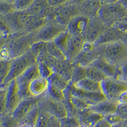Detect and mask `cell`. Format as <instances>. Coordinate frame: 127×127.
Instances as JSON below:
<instances>
[{"instance_id":"obj_1","label":"cell","mask_w":127,"mask_h":127,"mask_svg":"<svg viewBox=\"0 0 127 127\" xmlns=\"http://www.w3.org/2000/svg\"><path fill=\"white\" fill-rule=\"evenodd\" d=\"M37 41L36 32H20L12 34L8 40L1 45V59L13 60L29 51Z\"/></svg>"},{"instance_id":"obj_2","label":"cell","mask_w":127,"mask_h":127,"mask_svg":"<svg viewBox=\"0 0 127 127\" xmlns=\"http://www.w3.org/2000/svg\"><path fill=\"white\" fill-rule=\"evenodd\" d=\"M85 42V40L83 36L71 34L67 29L54 41L67 59L72 62L81 51Z\"/></svg>"},{"instance_id":"obj_3","label":"cell","mask_w":127,"mask_h":127,"mask_svg":"<svg viewBox=\"0 0 127 127\" xmlns=\"http://www.w3.org/2000/svg\"><path fill=\"white\" fill-rule=\"evenodd\" d=\"M37 62L36 57L31 50L28 51L21 56L12 60L10 72L7 77L1 84V88H7L12 80L15 79L23 74L30 66Z\"/></svg>"},{"instance_id":"obj_4","label":"cell","mask_w":127,"mask_h":127,"mask_svg":"<svg viewBox=\"0 0 127 127\" xmlns=\"http://www.w3.org/2000/svg\"><path fill=\"white\" fill-rule=\"evenodd\" d=\"M105 45H97L95 43L86 41L76 57L72 61L74 65L87 67L97 59L103 57Z\"/></svg>"},{"instance_id":"obj_5","label":"cell","mask_w":127,"mask_h":127,"mask_svg":"<svg viewBox=\"0 0 127 127\" xmlns=\"http://www.w3.org/2000/svg\"><path fill=\"white\" fill-rule=\"evenodd\" d=\"M127 14V8L120 2L103 4L100 9L98 17L107 27H112Z\"/></svg>"},{"instance_id":"obj_6","label":"cell","mask_w":127,"mask_h":127,"mask_svg":"<svg viewBox=\"0 0 127 127\" xmlns=\"http://www.w3.org/2000/svg\"><path fill=\"white\" fill-rule=\"evenodd\" d=\"M79 15H80V13L78 6L68 1L60 6L52 7L48 20H53L67 27L71 20Z\"/></svg>"},{"instance_id":"obj_7","label":"cell","mask_w":127,"mask_h":127,"mask_svg":"<svg viewBox=\"0 0 127 127\" xmlns=\"http://www.w3.org/2000/svg\"><path fill=\"white\" fill-rule=\"evenodd\" d=\"M103 57L113 65L120 67L127 61V46L123 41L105 45Z\"/></svg>"},{"instance_id":"obj_8","label":"cell","mask_w":127,"mask_h":127,"mask_svg":"<svg viewBox=\"0 0 127 127\" xmlns=\"http://www.w3.org/2000/svg\"><path fill=\"white\" fill-rule=\"evenodd\" d=\"M101 92L106 98L118 103L120 95L127 91V82L114 78H107L100 83Z\"/></svg>"},{"instance_id":"obj_9","label":"cell","mask_w":127,"mask_h":127,"mask_svg":"<svg viewBox=\"0 0 127 127\" xmlns=\"http://www.w3.org/2000/svg\"><path fill=\"white\" fill-rule=\"evenodd\" d=\"M40 76L37 62L29 67L16 79L20 97L22 99L32 97L29 92V85L34 79Z\"/></svg>"},{"instance_id":"obj_10","label":"cell","mask_w":127,"mask_h":127,"mask_svg":"<svg viewBox=\"0 0 127 127\" xmlns=\"http://www.w3.org/2000/svg\"><path fill=\"white\" fill-rule=\"evenodd\" d=\"M38 105L39 111L49 113L60 120L67 116V111L64 104L52 98L46 94L42 97Z\"/></svg>"},{"instance_id":"obj_11","label":"cell","mask_w":127,"mask_h":127,"mask_svg":"<svg viewBox=\"0 0 127 127\" xmlns=\"http://www.w3.org/2000/svg\"><path fill=\"white\" fill-rule=\"evenodd\" d=\"M67 29V27L59 24L53 20H48L37 32V41L52 42Z\"/></svg>"},{"instance_id":"obj_12","label":"cell","mask_w":127,"mask_h":127,"mask_svg":"<svg viewBox=\"0 0 127 127\" xmlns=\"http://www.w3.org/2000/svg\"><path fill=\"white\" fill-rule=\"evenodd\" d=\"M28 15L25 11H15L5 15H1V20L7 25L13 34L26 32L24 25Z\"/></svg>"},{"instance_id":"obj_13","label":"cell","mask_w":127,"mask_h":127,"mask_svg":"<svg viewBox=\"0 0 127 127\" xmlns=\"http://www.w3.org/2000/svg\"><path fill=\"white\" fill-rule=\"evenodd\" d=\"M105 26L98 17L90 19L88 28L83 35V38L86 41L95 43L101 36L103 32L107 29Z\"/></svg>"},{"instance_id":"obj_14","label":"cell","mask_w":127,"mask_h":127,"mask_svg":"<svg viewBox=\"0 0 127 127\" xmlns=\"http://www.w3.org/2000/svg\"><path fill=\"white\" fill-rule=\"evenodd\" d=\"M69 88L71 94L72 96L83 99L91 106L107 99L104 94L102 93V92H94L86 91V90L76 88L71 83L69 86Z\"/></svg>"},{"instance_id":"obj_15","label":"cell","mask_w":127,"mask_h":127,"mask_svg":"<svg viewBox=\"0 0 127 127\" xmlns=\"http://www.w3.org/2000/svg\"><path fill=\"white\" fill-rule=\"evenodd\" d=\"M43 96L39 97H31L22 99L12 114V116L20 123L25 116L38 104Z\"/></svg>"},{"instance_id":"obj_16","label":"cell","mask_w":127,"mask_h":127,"mask_svg":"<svg viewBox=\"0 0 127 127\" xmlns=\"http://www.w3.org/2000/svg\"><path fill=\"white\" fill-rule=\"evenodd\" d=\"M20 100L21 98L19 94L17 83L16 79H13L8 85L6 88L5 113L12 114Z\"/></svg>"},{"instance_id":"obj_17","label":"cell","mask_w":127,"mask_h":127,"mask_svg":"<svg viewBox=\"0 0 127 127\" xmlns=\"http://www.w3.org/2000/svg\"><path fill=\"white\" fill-rule=\"evenodd\" d=\"M90 18L82 15H79L71 20L67 26V30L74 36L83 37L85 32L88 28Z\"/></svg>"},{"instance_id":"obj_18","label":"cell","mask_w":127,"mask_h":127,"mask_svg":"<svg viewBox=\"0 0 127 127\" xmlns=\"http://www.w3.org/2000/svg\"><path fill=\"white\" fill-rule=\"evenodd\" d=\"M90 66L97 68L105 74L107 78L119 79L120 68L107 62L104 57H100L90 64ZM89 66V65H88Z\"/></svg>"},{"instance_id":"obj_19","label":"cell","mask_w":127,"mask_h":127,"mask_svg":"<svg viewBox=\"0 0 127 127\" xmlns=\"http://www.w3.org/2000/svg\"><path fill=\"white\" fill-rule=\"evenodd\" d=\"M52 6L47 0H34L30 7L25 11L31 15L47 18L50 14Z\"/></svg>"},{"instance_id":"obj_20","label":"cell","mask_w":127,"mask_h":127,"mask_svg":"<svg viewBox=\"0 0 127 127\" xmlns=\"http://www.w3.org/2000/svg\"><path fill=\"white\" fill-rule=\"evenodd\" d=\"M125 32L115 27H109L105 29L95 43L97 45H107L114 42L122 41Z\"/></svg>"},{"instance_id":"obj_21","label":"cell","mask_w":127,"mask_h":127,"mask_svg":"<svg viewBox=\"0 0 127 127\" xmlns=\"http://www.w3.org/2000/svg\"><path fill=\"white\" fill-rule=\"evenodd\" d=\"M74 64L69 60L57 59L52 67L54 72L59 74L67 81L70 82L72 78Z\"/></svg>"},{"instance_id":"obj_22","label":"cell","mask_w":127,"mask_h":127,"mask_svg":"<svg viewBox=\"0 0 127 127\" xmlns=\"http://www.w3.org/2000/svg\"><path fill=\"white\" fill-rule=\"evenodd\" d=\"M101 6L102 4L99 0H86L78 6V8L80 15L92 19L98 16Z\"/></svg>"},{"instance_id":"obj_23","label":"cell","mask_w":127,"mask_h":127,"mask_svg":"<svg viewBox=\"0 0 127 127\" xmlns=\"http://www.w3.org/2000/svg\"><path fill=\"white\" fill-rule=\"evenodd\" d=\"M48 87V79L39 76L31 81L29 85V92L32 97H41L46 94Z\"/></svg>"},{"instance_id":"obj_24","label":"cell","mask_w":127,"mask_h":127,"mask_svg":"<svg viewBox=\"0 0 127 127\" xmlns=\"http://www.w3.org/2000/svg\"><path fill=\"white\" fill-rule=\"evenodd\" d=\"M118 104V103L106 99L92 105L90 109L95 113H98L104 117L109 114L116 113Z\"/></svg>"},{"instance_id":"obj_25","label":"cell","mask_w":127,"mask_h":127,"mask_svg":"<svg viewBox=\"0 0 127 127\" xmlns=\"http://www.w3.org/2000/svg\"><path fill=\"white\" fill-rule=\"evenodd\" d=\"M47 18L28 15L24 25V31L27 32H37L48 22Z\"/></svg>"},{"instance_id":"obj_26","label":"cell","mask_w":127,"mask_h":127,"mask_svg":"<svg viewBox=\"0 0 127 127\" xmlns=\"http://www.w3.org/2000/svg\"><path fill=\"white\" fill-rule=\"evenodd\" d=\"M78 118L81 125H85L92 127L94 125L102 119L104 116L92 111L90 109L79 111Z\"/></svg>"},{"instance_id":"obj_27","label":"cell","mask_w":127,"mask_h":127,"mask_svg":"<svg viewBox=\"0 0 127 127\" xmlns=\"http://www.w3.org/2000/svg\"><path fill=\"white\" fill-rule=\"evenodd\" d=\"M35 127H61L60 119L46 112H39Z\"/></svg>"},{"instance_id":"obj_28","label":"cell","mask_w":127,"mask_h":127,"mask_svg":"<svg viewBox=\"0 0 127 127\" xmlns=\"http://www.w3.org/2000/svg\"><path fill=\"white\" fill-rule=\"evenodd\" d=\"M73 85L76 88L86 90V91L94 92H101L100 83L94 81L88 78H85Z\"/></svg>"},{"instance_id":"obj_29","label":"cell","mask_w":127,"mask_h":127,"mask_svg":"<svg viewBox=\"0 0 127 127\" xmlns=\"http://www.w3.org/2000/svg\"><path fill=\"white\" fill-rule=\"evenodd\" d=\"M86 76L87 78L100 83L107 78V77L100 70L90 65L86 67Z\"/></svg>"},{"instance_id":"obj_30","label":"cell","mask_w":127,"mask_h":127,"mask_svg":"<svg viewBox=\"0 0 127 127\" xmlns=\"http://www.w3.org/2000/svg\"><path fill=\"white\" fill-rule=\"evenodd\" d=\"M48 80L50 83L53 84L55 87L62 91H64L70 85V82L67 81L66 79L55 72L52 74L48 79Z\"/></svg>"},{"instance_id":"obj_31","label":"cell","mask_w":127,"mask_h":127,"mask_svg":"<svg viewBox=\"0 0 127 127\" xmlns=\"http://www.w3.org/2000/svg\"><path fill=\"white\" fill-rule=\"evenodd\" d=\"M39 109L38 107V105H37L34 107L30 113H28L27 115L25 116L24 118L20 121V124L28 125L32 126V127H35L36 123L38 120V116L39 114Z\"/></svg>"},{"instance_id":"obj_32","label":"cell","mask_w":127,"mask_h":127,"mask_svg":"<svg viewBox=\"0 0 127 127\" xmlns=\"http://www.w3.org/2000/svg\"><path fill=\"white\" fill-rule=\"evenodd\" d=\"M45 52H46V53L51 55L52 56L54 57L57 59H67L64 54H63V52H62V50L60 49L57 46V45L54 43V41L46 42V48H45Z\"/></svg>"},{"instance_id":"obj_33","label":"cell","mask_w":127,"mask_h":127,"mask_svg":"<svg viewBox=\"0 0 127 127\" xmlns=\"http://www.w3.org/2000/svg\"><path fill=\"white\" fill-rule=\"evenodd\" d=\"M46 94L50 97H52V98L58 100V101L63 102L65 99V95H64V91L57 88L49 81H48V87Z\"/></svg>"},{"instance_id":"obj_34","label":"cell","mask_w":127,"mask_h":127,"mask_svg":"<svg viewBox=\"0 0 127 127\" xmlns=\"http://www.w3.org/2000/svg\"><path fill=\"white\" fill-rule=\"evenodd\" d=\"M87 78L86 76V67L74 65L71 80L70 83L71 85H75L82 79Z\"/></svg>"},{"instance_id":"obj_35","label":"cell","mask_w":127,"mask_h":127,"mask_svg":"<svg viewBox=\"0 0 127 127\" xmlns=\"http://www.w3.org/2000/svg\"><path fill=\"white\" fill-rule=\"evenodd\" d=\"M20 121L16 120L12 114L5 113L1 115V127H19Z\"/></svg>"},{"instance_id":"obj_36","label":"cell","mask_w":127,"mask_h":127,"mask_svg":"<svg viewBox=\"0 0 127 127\" xmlns=\"http://www.w3.org/2000/svg\"><path fill=\"white\" fill-rule=\"evenodd\" d=\"M61 127H79L81 125L78 117L67 116L60 120Z\"/></svg>"},{"instance_id":"obj_37","label":"cell","mask_w":127,"mask_h":127,"mask_svg":"<svg viewBox=\"0 0 127 127\" xmlns=\"http://www.w3.org/2000/svg\"><path fill=\"white\" fill-rule=\"evenodd\" d=\"M37 64H38V69H39L40 76L48 79L49 77L54 73V71L52 68L46 64L43 61L37 59Z\"/></svg>"},{"instance_id":"obj_38","label":"cell","mask_w":127,"mask_h":127,"mask_svg":"<svg viewBox=\"0 0 127 127\" xmlns=\"http://www.w3.org/2000/svg\"><path fill=\"white\" fill-rule=\"evenodd\" d=\"M12 60H0V77H1V84L4 81L10 72Z\"/></svg>"},{"instance_id":"obj_39","label":"cell","mask_w":127,"mask_h":127,"mask_svg":"<svg viewBox=\"0 0 127 127\" xmlns=\"http://www.w3.org/2000/svg\"><path fill=\"white\" fill-rule=\"evenodd\" d=\"M13 3L5 1L0 0V14L1 15H5L15 12Z\"/></svg>"},{"instance_id":"obj_40","label":"cell","mask_w":127,"mask_h":127,"mask_svg":"<svg viewBox=\"0 0 127 127\" xmlns=\"http://www.w3.org/2000/svg\"><path fill=\"white\" fill-rule=\"evenodd\" d=\"M34 1V0H15L13 3L15 11H26Z\"/></svg>"},{"instance_id":"obj_41","label":"cell","mask_w":127,"mask_h":127,"mask_svg":"<svg viewBox=\"0 0 127 127\" xmlns=\"http://www.w3.org/2000/svg\"><path fill=\"white\" fill-rule=\"evenodd\" d=\"M104 118L105 120H107L112 126L117 125L121 124V123H123V121H124L123 119L121 118V116H120L119 114H118L116 113L105 116Z\"/></svg>"},{"instance_id":"obj_42","label":"cell","mask_w":127,"mask_h":127,"mask_svg":"<svg viewBox=\"0 0 127 127\" xmlns=\"http://www.w3.org/2000/svg\"><path fill=\"white\" fill-rule=\"evenodd\" d=\"M6 88H1L0 90V115L4 114L6 111Z\"/></svg>"},{"instance_id":"obj_43","label":"cell","mask_w":127,"mask_h":127,"mask_svg":"<svg viewBox=\"0 0 127 127\" xmlns=\"http://www.w3.org/2000/svg\"><path fill=\"white\" fill-rule=\"evenodd\" d=\"M116 113L119 114L123 120H127V103L118 104Z\"/></svg>"},{"instance_id":"obj_44","label":"cell","mask_w":127,"mask_h":127,"mask_svg":"<svg viewBox=\"0 0 127 127\" xmlns=\"http://www.w3.org/2000/svg\"><path fill=\"white\" fill-rule=\"evenodd\" d=\"M113 26L118 28L124 32H127V14L124 17L122 18L121 20L118 21L117 22H116Z\"/></svg>"},{"instance_id":"obj_45","label":"cell","mask_w":127,"mask_h":127,"mask_svg":"<svg viewBox=\"0 0 127 127\" xmlns=\"http://www.w3.org/2000/svg\"><path fill=\"white\" fill-rule=\"evenodd\" d=\"M120 68V77L119 79L127 82V61L122 64Z\"/></svg>"},{"instance_id":"obj_46","label":"cell","mask_w":127,"mask_h":127,"mask_svg":"<svg viewBox=\"0 0 127 127\" xmlns=\"http://www.w3.org/2000/svg\"><path fill=\"white\" fill-rule=\"evenodd\" d=\"M112 125L104 118L97 122L92 127H111Z\"/></svg>"},{"instance_id":"obj_47","label":"cell","mask_w":127,"mask_h":127,"mask_svg":"<svg viewBox=\"0 0 127 127\" xmlns=\"http://www.w3.org/2000/svg\"><path fill=\"white\" fill-rule=\"evenodd\" d=\"M118 104H122V103H127V91L125 92L120 96L118 100Z\"/></svg>"},{"instance_id":"obj_48","label":"cell","mask_w":127,"mask_h":127,"mask_svg":"<svg viewBox=\"0 0 127 127\" xmlns=\"http://www.w3.org/2000/svg\"><path fill=\"white\" fill-rule=\"evenodd\" d=\"M99 1L102 4V5H103V4H113V3L119 2V0H99Z\"/></svg>"},{"instance_id":"obj_49","label":"cell","mask_w":127,"mask_h":127,"mask_svg":"<svg viewBox=\"0 0 127 127\" xmlns=\"http://www.w3.org/2000/svg\"><path fill=\"white\" fill-rule=\"evenodd\" d=\"M85 1L86 0H69V2L72 4H74V5H76V6H79V4H81V3H83V2Z\"/></svg>"},{"instance_id":"obj_50","label":"cell","mask_w":127,"mask_h":127,"mask_svg":"<svg viewBox=\"0 0 127 127\" xmlns=\"http://www.w3.org/2000/svg\"><path fill=\"white\" fill-rule=\"evenodd\" d=\"M119 2L127 8V0H119Z\"/></svg>"},{"instance_id":"obj_51","label":"cell","mask_w":127,"mask_h":127,"mask_svg":"<svg viewBox=\"0 0 127 127\" xmlns=\"http://www.w3.org/2000/svg\"><path fill=\"white\" fill-rule=\"evenodd\" d=\"M122 41L124 42L125 44V45L127 46V32H125V35H124V37H123Z\"/></svg>"},{"instance_id":"obj_52","label":"cell","mask_w":127,"mask_h":127,"mask_svg":"<svg viewBox=\"0 0 127 127\" xmlns=\"http://www.w3.org/2000/svg\"><path fill=\"white\" fill-rule=\"evenodd\" d=\"M127 127V120H124L122 123V127Z\"/></svg>"},{"instance_id":"obj_53","label":"cell","mask_w":127,"mask_h":127,"mask_svg":"<svg viewBox=\"0 0 127 127\" xmlns=\"http://www.w3.org/2000/svg\"><path fill=\"white\" fill-rule=\"evenodd\" d=\"M19 127H32V126H30V125H28L20 124Z\"/></svg>"},{"instance_id":"obj_54","label":"cell","mask_w":127,"mask_h":127,"mask_svg":"<svg viewBox=\"0 0 127 127\" xmlns=\"http://www.w3.org/2000/svg\"><path fill=\"white\" fill-rule=\"evenodd\" d=\"M3 1H5L10 2V3H14V1L15 0H3Z\"/></svg>"},{"instance_id":"obj_55","label":"cell","mask_w":127,"mask_h":127,"mask_svg":"<svg viewBox=\"0 0 127 127\" xmlns=\"http://www.w3.org/2000/svg\"><path fill=\"white\" fill-rule=\"evenodd\" d=\"M122 127V123L120 125H114V126H112L111 127Z\"/></svg>"},{"instance_id":"obj_56","label":"cell","mask_w":127,"mask_h":127,"mask_svg":"<svg viewBox=\"0 0 127 127\" xmlns=\"http://www.w3.org/2000/svg\"><path fill=\"white\" fill-rule=\"evenodd\" d=\"M79 127H89V126L85 125H81H81L79 126Z\"/></svg>"}]
</instances>
